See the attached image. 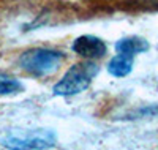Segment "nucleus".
<instances>
[{"label":"nucleus","mask_w":158,"mask_h":150,"mask_svg":"<svg viewBox=\"0 0 158 150\" xmlns=\"http://www.w3.org/2000/svg\"><path fill=\"white\" fill-rule=\"evenodd\" d=\"M131 115V119H142V117H155L158 115V104H147V106H142L139 107L138 111H135Z\"/></svg>","instance_id":"8"},{"label":"nucleus","mask_w":158,"mask_h":150,"mask_svg":"<svg viewBox=\"0 0 158 150\" xmlns=\"http://www.w3.org/2000/svg\"><path fill=\"white\" fill-rule=\"evenodd\" d=\"M150 44L146 38L138 36V35H130L123 36L115 43V51L120 54H130V56H136V54H142L149 51Z\"/></svg>","instance_id":"5"},{"label":"nucleus","mask_w":158,"mask_h":150,"mask_svg":"<svg viewBox=\"0 0 158 150\" xmlns=\"http://www.w3.org/2000/svg\"><path fill=\"white\" fill-rule=\"evenodd\" d=\"M133 66H135V56L117 52V56H114L108 62V73L114 77H125L133 71Z\"/></svg>","instance_id":"6"},{"label":"nucleus","mask_w":158,"mask_h":150,"mask_svg":"<svg viewBox=\"0 0 158 150\" xmlns=\"http://www.w3.org/2000/svg\"><path fill=\"white\" fill-rule=\"evenodd\" d=\"M57 144V136L52 130H33L24 136H11L3 141L6 148H51Z\"/></svg>","instance_id":"3"},{"label":"nucleus","mask_w":158,"mask_h":150,"mask_svg":"<svg viewBox=\"0 0 158 150\" xmlns=\"http://www.w3.org/2000/svg\"><path fill=\"white\" fill-rule=\"evenodd\" d=\"M71 51L77 54L79 57L87 59V60H97L103 59L108 52V44L103 41L100 36L95 35H81L77 36L73 44Z\"/></svg>","instance_id":"4"},{"label":"nucleus","mask_w":158,"mask_h":150,"mask_svg":"<svg viewBox=\"0 0 158 150\" xmlns=\"http://www.w3.org/2000/svg\"><path fill=\"white\" fill-rule=\"evenodd\" d=\"M24 92V84L19 79L0 73V97H6V95H18Z\"/></svg>","instance_id":"7"},{"label":"nucleus","mask_w":158,"mask_h":150,"mask_svg":"<svg viewBox=\"0 0 158 150\" xmlns=\"http://www.w3.org/2000/svg\"><path fill=\"white\" fill-rule=\"evenodd\" d=\"M65 54L51 48H32L21 54L19 66L33 77H48L57 73Z\"/></svg>","instance_id":"1"},{"label":"nucleus","mask_w":158,"mask_h":150,"mask_svg":"<svg viewBox=\"0 0 158 150\" xmlns=\"http://www.w3.org/2000/svg\"><path fill=\"white\" fill-rule=\"evenodd\" d=\"M98 73L100 66L92 60L74 63L63 74V77L52 87V93L56 97H73V95L82 93L90 87Z\"/></svg>","instance_id":"2"}]
</instances>
